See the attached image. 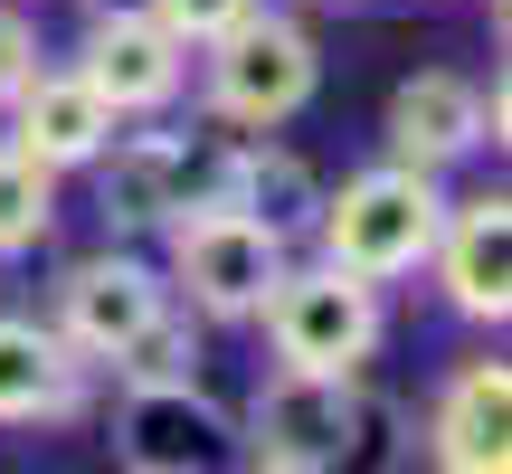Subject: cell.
<instances>
[{
  "mask_svg": "<svg viewBox=\"0 0 512 474\" xmlns=\"http://www.w3.org/2000/svg\"><path fill=\"white\" fill-rule=\"evenodd\" d=\"M389 162H418V171H456L465 152L503 143V86H465V76H408L399 95H389Z\"/></svg>",
  "mask_w": 512,
  "mask_h": 474,
  "instance_id": "obj_10",
  "label": "cell"
},
{
  "mask_svg": "<svg viewBox=\"0 0 512 474\" xmlns=\"http://www.w3.org/2000/svg\"><path fill=\"white\" fill-rule=\"evenodd\" d=\"M86 351H67V332L38 313H0V427H48L86 408Z\"/></svg>",
  "mask_w": 512,
  "mask_h": 474,
  "instance_id": "obj_13",
  "label": "cell"
},
{
  "mask_svg": "<svg viewBox=\"0 0 512 474\" xmlns=\"http://www.w3.org/2000/svg\"><path fill=\"white\" fill-rule=\"evenodd\" d=\"M152 313H171V275L152 266V256L95 247V256H76V266L57 275V313H48V323L67 332V351H86V361L105 370Z\"/></svg>",
  "mask_w": 512,
  "mask_h": 474,
  "instance_id": "obj_8",
  "label": "cell"
},
{
  "mask_svg": "<svg viewBox=\"0 0 512 474\" xmlns=\"http://www.w3.org/2000/svg\"><path fill=\"white\" fill-rule=\"evenodd\" d=\"M57 228V171H38L19 143H0V266L29 256Z\"/></svg>",
  "mask_w": 512,
  "mask_h": 474,
  "instance_id": "obj_16",
  "label": "cell"
},
{
  "mask_svg": "<svg viewBox=\"0 0 512 474\" xmlns=\"http://www.w3.org/2000/svg\"><path fill=\"white\" fill-rule=\"evenodd\" d=\"M38 76V29H29V10H10L0 0V114H10V95Z\"/></svg>",
  "mask_w": 512,
  "mask_h": 474,
  "instance_id": "obj_19",
  "label": "cell"
},
{
  "mask_svg": "<svg viewBox=\"0 0 512 474\" xmlns=\"http://www.w3.org/2000/svg\"><path fill=\"white\" fill-rule=\"evenodd\" d=\"M361 370H294L275 361V380H256L247 399V427H238V465H266V474H332L361 456Z\"/></svg>",
  "mask_w": 512,
  "mask_h": 474,
  "instance_id": "obj_3",
  "label": "cell"
},
{
  "mask_svg": "<svg viewBox=\"0 0 512 474\" xmlns=\"http://www.w3.org/2000/svg\"><path fill=\"white\" fill-rule=\"evenodd\" d=\"M256 323H266L275 361H294V370H361L380 351V285L332 266V256H313V266L285 256L266 304H256Z\"/></svg>",
  "mask_w": 512,
  "mask_h": 474,
  "instance_id": "obj_4",
  "label": "cell"
},
{
  "mask_svg": "<svg viewBox=\"0 0 512 474\" xmlns=\"http://www.w3.org/2000/svg\"><path fill=\"white\" fill-rule=\"evenodd\" d=\"M114 124H124V114H114L76 67H38L29 86L10 95V143L29 152L38 171H86L95 152L114 143Z\"/></svg>",
  "mask_w": 512,
  "mask_h": 474,
  "instance_id": "obj_12",
  "label": "cell"
},
{
  "mask_svg": "<svg viewBox=\"0 0 512 474\" xmlns=\"http://www.w3.org/2000/svg\"><path fill=\"white\" fill-rule=\"evenodd\" d=\"M437 228H446V190H437V171H418V162L351 171V181L323 190V209H313V247H323L332 266L370 275V285L418 275L427 247H437Z\"/></svg>",
  "mask_w": 512,
  "mask_h": 474,
  "instance_id": "obj_1",
  "label": "cell"
},
{
  "mask_svg": "<svg viewBox=\"0 0 512 474\" xmlns=\"http://www.w3.org/2000/svg\"><path fill=\"white\" fill-rule=\"evenodd\" d=\"M228 152H238V133H114L86 162L95 200H105V228H171L181 209L219 200Z\"/></svg>",
  "mask_w": 512,
  "mask_h": 474,
  "instance_id": "obj_5",
  "label": "cell"
},
{
  "mask_svg": "<svg viewBox=\"0 0 512 474\" xmlns=\"http://www.w3.org/2000/svg\"><path fill=\"white\" fill-rule=\"evenodd\" d=\"M114 465H133V474H219V465H238V418L200 380H124Z\"/></svg>",
  "mask_w": 512,
  "mask_h": 474,
  "instance_id": "obj_7",
  "label": "cell"
},
{
  "mask_svg": "<svg viewBox=\"0 0 512 474\" xmlns=\"http://www.w3.org/2000/svg\"><path fill=\"white\" fill-rule=\"evenodd\" d=\"M228 209H247V219H266L275 237H313V209H323V181H313L304 162H294L285 143H266V133H238V152H228Z\"/></svg>",
  "mask_w": 512,
  "mask_h": 474,
  "instance_id": "obj_15",
  "label": "cell"
},
{
  "mask_svg": "<svg viewBox=\"0 0 512 474\" xmlns=\"http://www.w3.org/2000/svg\"><path fill=\"white\" fill-rule=\"evenodd\" d=\"M143 10L162 19V29L181 38V48H200V38H219L238 10H256V0H143Z\"/></svg>",
  "mask_w": 512,
  "mask_h": 474,
  "instance_id": "obj_18",
  "label": "cell"
},
{
  "mask_svg": "<svg viewBox=\"0 0 512 474\" xmlns=\"http://www.w3.org/2000/svg\"><path fill=\"white\" fill-rule=\"evenodd\" d=\"M162 275L171 294H190V313H209V323H247L256 304H266L275 266H285V237H275L266 219H247V209L228 200H200L181 209V219L162 228Z\"/></svg>",
  "mask_w": 512,
  "mask_h": 474,
  "instance_id": "obj_6",
  "label": "cell"
},
{
  "mask_svg": "<svg viewBox=\"0 0 512 474\" xmlns=\"http://www.w3.org/2000/svg\"><path fill=\"white\" fill-rule=\"evenodd\" d=\"M209 57V114H219L228 133H275L294 124V114L313 105V86H323V57H313V29L285 10H238L219 38H200Z\"/></svg>",
  "mask_w": 512,
  "mask_h": 474,
  "instance_id": "obj_2",
  "label": "cell"
},
{
  "mask_svg": "<svg viewBox=\"0 0 512 474\" xmlns=\"http://www.w3.org/2000/svg\"><path fill=\"white\" fill-rule=\"evenodd\" d=\"M446 304L465 323H503L512 313V200L503 190H475V200H446V228L427 247Z\"/></svg>",
  "mask_w": 512,
  "mask_h": 474,
  "instance_id": "obj_11",
  "label": "cell"
},
{
  "mask_svg": "<svg viewBox=\"0 0 512 474\" xmlns=\"http://www.w3.org/2000/svg\"><path fill=\"white\" fill-rule=\"evenodd\" d=\"M105 370L114 380H200V332H190V313H152Z\"/></svg>",
  "mask_w": 512,
  "mask_h": 474,
  "instance_id": "obj_17",
  "label": "cell"
},
{
  "mask_svg": "<svg viewBox=\"0 0 512 474\" xmlns=\"http://www.w3.org/2000/svg\"><path fill=\"white\" fill-rule=\"evenodd\" d=\"M427 456L446 474H503L512 456V370L503 361H465L427 408Z\"/></svg>",
  "mask_w": 512,
  "mask_h": 474,
  "instance_id": "obj_14",
  "label": "cell"
},
{
  "mask_svg": "<svg viewBox=\"0 0 512 474\" xmlns=\"http://www.w3.org/2000/svg\"><path fill=\"white\" fill-rule=\"evenodd\" d=\"M76 76L105 95L114 114H171L190 86V48L152 10H95L76 38Z\"/></svg>",
  "mask_w": 512,
  "mask_h": 474,
  "instance_id": "obj_9",
  "label": "cell"
}]
</instances>
